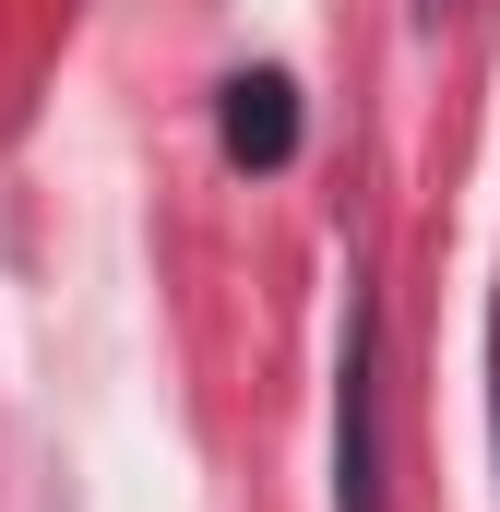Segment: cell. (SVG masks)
I'll return each instance as SVG.
<instances>
[{
    "instance_id": "cell-1",
    "label": "cell",
    "mask_w": 500,
    "mask_h": 512,
    "mask_svg": "<svg viewBox=\"0 0 500 512\" xmlns=\"http://www.w3.org/2000/svg\"><path fill=\"white\" fill-rule=\"evenodd\" d=\"M227 155H239V167H286V155H298V96H286V72H239V84H227Z\"/></svg>"
},
{
    "instance_id": "cell-2",
    "label": "cell",
    "mask_w": 500,
    "mask_h": 512,
    "mask_svg": "<svg viewBox=\"0 0 500 512\" xmlns=\"http://www.w3.org/2000/svg\"><path fill=\"white\" fill-rule=\"evenodd\" d=\"M370 334L346 346V512H370Z\"/></svg>"
},
{
    "instance_id": "cell-3",
    "label": "cell",
    "mask_w": 500,
    "mask_h": 512,
    "mask_svg": "<svg viewBox=\"0 0 500 512\" xmlns=\"http://www.w3.org/2000/svg\"><path fill=\"white\" fill-rule=\"evenodd\" d=\"M489 370H500V322H489Z\"/></svg>"
}]
</instances>
